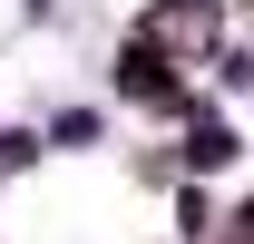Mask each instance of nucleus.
Listing matches in <instances>:
<instances>
[{
	"label": "nucleus",
	"mask_w": 254,
	"mask_h": 244,
	"mask_svg": "<svg viewBox=\"0 0 254 244\" xmlns=\"http://www.w3.org/2000/svg\"><path fill=\"white\" fill-rule=\"evenodd\" d=\"M127 88H137V98H176V78H166L157 49H127Z\"/></svg>",
	"instance_id": "1"
},
{
	"label": "nucleus",
	"mask_w": 254,
	"mask_h": 244,
	"mask_svg": "<svg viewBox=\"0 0 254 244\" xmlns=\"http://www.w3.org/2000/svg\"><path fill=\"white\" fill-rule=\"evenodd\" d=\"M186 156H195V166H225V156H235V137H225V127H195V147H186Z\"/></svg>",
	"instance_id": "2"
}]
</instances>
